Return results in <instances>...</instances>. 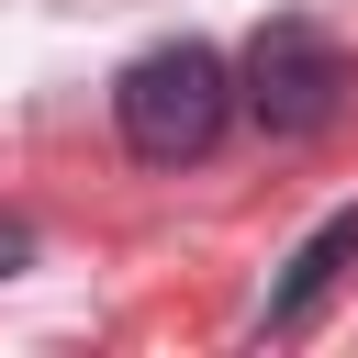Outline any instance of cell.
<instances>
[{
    "label": "cell",
    "mask_w": 358,
    "mask_h": 358,
    "mask_svg": "<svg viewBox=\"0 0 358 358\" xmlns=\"http://www.w3.org/2000/svg\"><path fill=\"white\" fill-rule=\"evenodd\" d=\"M224 112H235V67H224L201 34H168V45H145V56L112 78V123H123V145H134L145 168L213 157Z\"/></svg>",
    "instance_id": "obj_1"
},
{
    "label": "cell",
    "mask_w": 358,
    "mask_h": 358,
    "mask_svg": "<svg viewBox=\"0 0 358 358\" xmlns=\"http://www.w3.org/2000/svg\"><path fill=\"white\" fill-rule=\"evenodd\" d=\"M235 90H246V112H257L268 134H324V123L358 101V56H347L324 22H302V11H268V22L246 34V67H235Z\"/></svg>",
    "instance_id": "obj_2"
},
{
    "label": "cell",
    "mask_w": 358,
    "mask_h": 358,
    "mask_svg": "<svg viewBox=\"0 0 358 358\" xmlns=\"http://www.w3.org/2000/svg\"><path fill=\"white\" fill-rule=\"evenodd\" d=\"M347 268H358V201H347V213H324V224L291 246V268H280V291H268V336H302Z\"/></svg>",
    "instance_id": "obj_3"
},
{
    "label": "cell",
    "mask_w": 358,
    "mask_h": 358,
    "mask_svg": "<svg viewBox=\"0 0 358 358\" xmlns=\"http://www.w3.org/2000/svg\"><path fill=\"white\" fill-rule=\"evenodd\" d=\"M22 257H34V235H22V224H11V213H0V280H11V268H22Z\"/></svg>",
    "instance_id": "obj_4"
}]
</instances>
